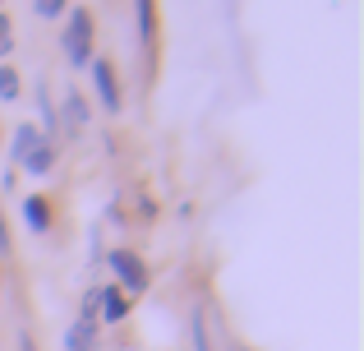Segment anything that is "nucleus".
Masks as SVG:
<instances>
[{
	"instance_id": "15",
	"label": "nucleus",
	"mask_w": 364,
	"mask_h": 351,
	"mask_svg": "<svg viewBox=\"0 0 364 351\" xmlns=\"http://www.w3.org/2000/svg\"><path fill=\"white\" fill-rule=\"evenodd\" d=\"M14 254V236H9V222H5V208H0V259Z\"/></svg>"
},
{
	"instance_id": "13",
	"label": "nucleus",
	"mask_w": 364,
	"mask_h": 351,
	"mask_svg": "<svg viewBox=\"0 0 364 351\" xmlns=\"http://www.w3.org/2000/svg\"><path fill=\"white\" fill-rule=\"evenodd\" d=\"M37 19H65V9H70V0H33Z\"/></svg>"
},
{
	"instance_id": "16",
	"label": "nucleus",
	"mask_w": 364,
	"mask_h": 351,
	"mask_svg": "<svg viewBox=\"0 0 364 351\" xmlns=\"http://www.w3.org/2000/svg\"><path fill=\"white\" fill-rule=\"evenodd\" d=\"M18 351H37V342H33V333H18Z\"/></svg>"
},
{
	"instance_id": "2",
	"label": "nucleus",
	"mask_w": 364,
	"mask_h": 351,
	"mask_svg": "<svg viewBox=\"0 0 364 351\" xmlns=\"http://www.w3.org/2000/svg\"><path fill=\"white\" fill-rule=\"evenodd\" d=\"M92 42H97L92 9L88 5H70L65 9V33H60V51H65V61H70V70H88V61L97 56Z\"/></svg>"
},
{
	"instance_id": "6",
	"label": "nucleus",
	"mask_w": 364,
	"mask_h": 351,
	"mask_svg": "<svg viewBox=\"0 0 364 351\" xmlns=\"http://www.w3.org/2000/svg\"><path fill=\"white\" fill-rule=\"evenodd\" d=\"M55 116H60V135H70V139H79L83 130H88V120H92V107H88V98H83L79 88H65V102H60V111H55Z\"/></svg>"
},
{
	"instance_id": "1",
	"label": "nucleus",
	"mask_w": 364,
	"mask_h": 351,
	"mask_svg": "<svg viewBox=\"0 0 364 351\" xmlns=\"http://www.w3.org/2000/svg\"><path fill=\"white\" fill-rule=\"evenodd\" d=\"M9 157H14V167H23L28 176H51L60 148H55L51 139H42V130H37L33 120H23V125L14 130V139H9Z\"/></svg>"
},
{
	"instance_id": "4",
	"label": "nucleus",
	"mask_w": 364,
	"mask_h": 351,
	"mask_svg": "<svg viewBox=\"0 0 364 351\" xmlns=\"http://www.w3.org/2000/svg\"><path fill=\"white\" fill-rule=\"evenodd\" d=\"M88 79H92V93H97V102L107 107V116H120L124 98H120V79H116V65L107 61V56H92L88 61Z\"/></svg>"
},
{
	"instance_id": "14",
	"label": "nucleus",
	"mask_w": 364,
	"mask_h": 351,
	"mask_svg": "<svg viewBox=\"0 0 364 351\" xmlns=\"http://www.w3.org/2000/svg\"><path fill=\"white\" fill-rule=\"evenodd\" d=\"M9 51H14V23H9V14L0 9V61H5Z\"/></svg>"
},
{
	"instance_id": "10",
	"label": "nucleus",
	"mask_w": 364,
	"mask_h": 351,
	"mask_svg": "<svg viewBox=\"0 0 364 351\" xmlns=\"http://www.w3.org/2000/svg\"><path fill=\"white\" fill-rule=\"evenodd\" d=\"M37 130H42V139H60V116H55V102H51V88L46 83H37Z\"/></svg>"
},
{
	"instance_id": "5",
	"label": "nucleus",
	"mask_w": 364,
	"mask_h": 351,
	"mask_svg": "<svg viewBox=\"0 0 364 351\" xmlns=\"http://www.w3.org/2000/svg\"><path fill=\"white\" fill-rule=\"evenodd\" d=\"M92 300H97V328L124 324V319H129V305H134V300L124 296L116 282H102V287H92Z\"/></svg>"
},
{
	"instance_id": "12",
	"label": "nucleus",
	"mask_w": 364,
	"mask_h": 351,
	"mask_svg": "<svg viewBox=\"0 0 364 351\" xmlns=\"http://www.w3.org/2000/svg\"><path fill=\"white\" fill-rule=\"evenodd\" d=\"M18 70L14 65H0V102H18Z\"/></svg>"
},
{
	"instance_id": "3",
	"label": "nucleus",
	"mask_w": 364,
	"mask_h": 351,
	"mask_svg": "<svg viewBox=\"0 0 364 351\" xmlns=\"http://www.w3.org/2000/svg\"><path fill=\"white\" fill-rule=\"evenodd\" d=\"M111 268V278H116V287L124 291V296H143V291L152 287V273L148 263H143L139 250H124V245H116V250H107V259H102Z\"/></svg>"
},
{
	"instance_id": "9",
	"label": "nucleus",
	"mask_w": 364,
	"mask_h": 351,
	"mask_svg": "<svg viewBox=\"0 0 364 351\" xmlns=\"http://www.w3.org/2000/svg\"><path fill=\"white\" fill-rule=\"evenodd\" d=\"M134 28H139L143 51L157 46V0H134Z\"/></svg>"
},
{
	"instance_id": "17",
	"label": "nucleus",
	"mask_w": 364,
	"mask_h": 351,
	"mask_svg": "<svg viewBox=\"0 0 364 351\" xmlns=\"http://www.w3.org/2000/svg\"><path fill=\"white\" fill-rule=\"evenodd\" d=\"M226 351H249V347H226Z\"/></svg>"
},
{
	"instance_id": "8",
	"label": "nucleus",
	"mask_w": 364,
	"mask_h": 351,
	"mask_svg": "<svg viewBox=\"0 0 364 351\" xmlns=\"http://www.w3.org/2000/svg\"><path fill=\"white\" fill-rule=\"evenodd\" d=\"M65 351H97L102 342V328H97V319H74L70 328H65Z\"/></svg>"
},
{
	"instance_id": "11",
	"label": "nucleus",
	"mask_w": 364,
	"mask_h": 351,
	"mask_svg": "<svg viewBox=\"0 0 364 351\" xmlns=\"http://www.w3.org/2000/svg\"><path fill=\"white\" fill-rule=\"evenodd\" d=\"M189 342H194V351H217L213 347V333H208V310L203 305L189 310Z\"/></svg>"
},
{
	"instance_id": "7",
	"label": "nucleus",
	"mask_w": 364,
	"mask_h": 351,
	"mask_svg": "<svg viewBox=\"0 0 364 351\" xmlns=\"http://www.w3.org/2000/svg\"><path fill=\"white\" fill-rule=\"evenodd\" d=\"M23 222H28V231L33 236H46L51 231V222H55V213H51V199L46 194H23Z\"/></svg>"
}]
</instances>
